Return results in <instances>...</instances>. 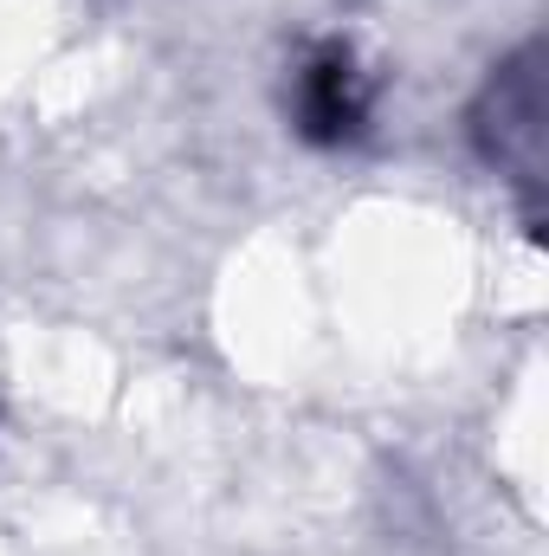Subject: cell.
Listing matches in <instances>:
<instances>
[{
	"mask_svg": "<svg viewBox=\"0 0 549 556\" xmlns=\"http://www.w3.org/2000/svg\"><path fill=\"white\" fill-rule=\"evenodd\" d=\"M297 124L310 142H349L369 124V85L343 46H323L297 72Z\"/></svg>",
	"mask_w": 549,
	"mask_h": 556,
	"instance_id": "cell-1",
	"label": "cell"
}]
</instances>
